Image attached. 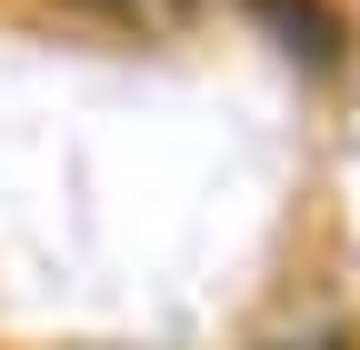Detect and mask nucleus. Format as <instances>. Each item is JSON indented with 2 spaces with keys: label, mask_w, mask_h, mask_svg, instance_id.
I'll use <instances>...</instances> for the list:
<instances>
[{
  "label": "nucleus",
  "mask_w": 360,
  "mask_h": 350,
  "mask_svg": "<svg viewBox=\"0 0 360 350\" xmlns=\"http://www.w3.org/2000/svg\"><path fill=\"white\" fill-rule=\"evenodd\" d=\"M20 11L80 40H110V51H191L220 20V0H20Z\"/></svg>",
  "instance_id": "f257e3e1"
},
{
  "label": "nucleus",
  "mask_w": 360,
  "mask_h": 350,
  "mask_svg": "<svg viewBox=\"0 0 360 350\" xmlns=\"http://www.w3.org/2000/svg\"><path fill=\"white\" fill-rule=\"evenodd\" d=\"M220 11H240L270 51H281L290 70H310V80H340L360 60V20L340 11V0H220Z\"/></svg>",
  "instance_id": "f03ea898"
}]
</instances>
